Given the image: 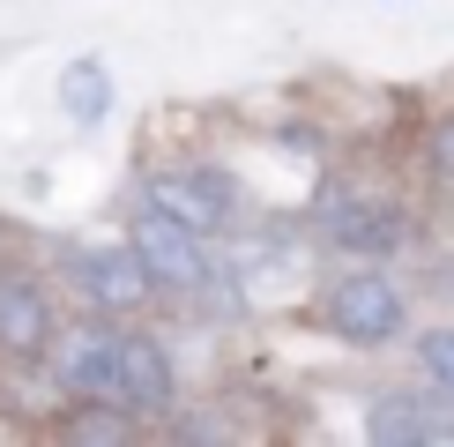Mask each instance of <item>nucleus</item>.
<instances>
[{
    "label": "nucleus",
    "instance_id": "obj_1",
    "mask_svg": "<svg viewBox=\"0 0 454 447\" xmlns=\"http://www.w3.org/2000/svg\"><path fill=\"white\" fill-rule=\"evenodd\" d=\"M142 201L164 209V216H179V224H194V231H223L239 186L223 179L216 164H157V172L142 179Z\"/></svg>",
    "mask_w": 454,
    "mask_h": 447
},
{
    "label": "nucleus",
    "instance_id": "obj_2",
    "mask_svg": "<svg viewBox=\"0 0 454 447\" xmlns=\"http://www.w3.org/2000/svg\"><path fill=\"white\" fill-rule=\"evenodd\" d=\"M328 328L343 343H395L403 335V291L380 269H350L328 284Z\"/></svg>",
    "mask_w": 454,
    "mask_h": 447
},
{
    "label": "nucleus",
    "instance_id": "obj_3",
    "mask_svg": "<svg viewBox=\"0 0 454 447\" xmlns=\"http://www.w3.org/2000/svg\"><path fill=\"white\" fill-rule=\"evenodd\" d=\"M135 247L149 261V276H157V291H201V284H209L201 231H194V224H179V216H164V209H149V201H142V216H135Z\"/></svg>",
    "mask_w": 454,
    "mask_h": 447
},
{
    "label": "nucleus",
    "instance_id": "obj_4",
    "mask_svg": "<svg viewBox=\"0 0 454 447\" xmlns=\"http://www.w3.org/2000/svg\"><path fill=\"white\" fill-rule=\"evenodd\" d=\"M328 239H335L343 254L380 261V254H403V247H410V216H403V201L343 194V201H328Z\"/></svg>",
    "mask_w": 454,
    "mask_h": 447
},
{
    "label": "nucleus",
    "instance_id": "obj_5",
    "mask_svg": "<svg viewBox=\"0 0 454 447\" xmlns=\"http://www.w3.org/2000/svg\"><path fill=\"white\" fill-rule=\"evenodd\" d=\"M74 276H82L90 306H105V313H135V306H149V291H157V276H149L135 239H127V247H90L74 261Z\"/></svg>",
    "mask_w": 454,
    "mask_h": 447
},
{
    "label": "nucleus",
    "instance_id": "obj_6",
    "mask_svg": "<svg viewBox=\"0 0 454 447\" xmlns=\"http://www.w3.org/2000/svg\"><path fill=\"white\" fill-rule=\"evenodd\" d=\"M52 380L67 396H112L120 403V335L112 328H67L52 350Z\"/></svg>",
    "mask_w": 454,
    "mask_h": 447
},
{
    "label": "nucleus",
    "instance_id": "obj_7",
    "mask_svg": "<svg viewBox=\"0 0 454 447\" xmlns=\"http://www.w3.org/2000/svg\"><path fill=\"white\" fill-rule=\"evenodd\" d=\"M52 343V306L30 276H0V350L8 358H37Z\"/></svg>",
    "mask_w": 454,
    "mask_h": 447
},
{
    "label": "nucleus",
    "instance_id": "obj_8",
    "mask_svg": "<svg viewBox=\"0 0 454 447\" xmlns=\"http://www.w3.org/2000/svg\"><path fill=\"white\" fill-rule=\"evenodd\" d=\"M120 403L172 410V358L157 335H120Z\"/></svg>",
    "mask_w": 454,
    "mask_h": 447
},
{
    "label": "nucleus",
    "instance_id": "obj_9",
    "mask_svg": "<svg viewBox=\"0 0 454 447\" xmlns=\"http://www.w3.org/2000/svg\"><path fill=\"white\" fill-rule=\"evenodd\" d=\"M52 98L67 105V120H74V127H98V120H105V105H112V74H105V60H67V67H60V82H52Z\"/></svg>",
    "mask_w": 454,
    "mask_h": 447
},
{
    "label": "nucleus",
    "instance_id": "obj_10",
    "mask_svg": "<svg viewBox=\"0 0 454 447\" xmlns=\"http://www.w3.org/2000/svg\"><path fill=\"white\" fill-rule=\"evenodd\" d=\"M365 433H372V447H418V440L440 433V425H432V410L418 396H380L372 418H365Z\"/></svg>",
    "mask_w": 454,
    "mask_h": 447
},
{
    "label": "nucleus",
    "instance_id": "obj_11",
    "mask_svg": "<svg viewBox=\"0 0 454 447\" xmlns=\"http://www.w3.org/2000/svg\"><path fill=\"white\" fill-rule=\"evenodd\" d=\"M60 440H127V410L112 396H90V410H67Z\"/></svg>",
    "mask_w": 454,
    "mask_h": 447
},
{
    "label": "nucleus",
    "instance_id": "obj_12",
    "mask_svg": "<svg viewBox=\"0 0 454 447\" xmlns=\"http://www.w3.org/2000/svg\"><path fill=\"white\" fill-rule=\"evenodd\" d=\"M418 365L432 372L440 396H454V328H425V335H418Z\"/></svg>",
    "mask_w": 454,
    "mask_h": 447
},
{
    "label": "nucleus",
    "instance_id": "obj_13",
    "mask_svg": "<svg viewBox=\"0 0 454 447\" xmlns=\"http://www.w3.org/2000/svg\"><path fill=\"white\" fill-rule=\"evenodd\" d=\"M432 172H440V179H454V112H447L440 127H432Z\"/></svg>",
    "mask_w": 454,
    "mask_h": 447
}]
</instances>
